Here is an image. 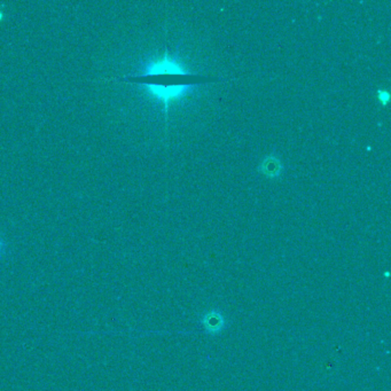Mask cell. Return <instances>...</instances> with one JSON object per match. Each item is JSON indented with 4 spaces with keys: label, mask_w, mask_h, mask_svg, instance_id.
Masks as SVG:
<instances>
[{
    "label": "cell",
    "mask_w": 391,
    "mask_h": 391,
    "mask_svg": "<svg viewBox=\"0 0 391 391\" xmlns=\"http://www.w3.org/2000/svg\"><path fill=\"white\" fill-rule=\"evenodd\" d=\"M138 85L145 87L146 92L155 100L160 101L164 106V111L167 113L173 101L180 100L192 92L196 84H156V83H139Z\"/></svg>",
    "instance_id": "cell-1"
},
{
    "label": "cell",
    "mask_w": 391,
    "mask_h": 391,
    "mask_svg": "<svg viewBox=\"0 0 391 391\" xmlns=\"http://www.w3.org/2000/svg\"><path fill=\"white\" fill-rule=\"evenodd\" d=\"M179 59L165 52L163 55L148 61L143 66L139 77H158L166 75H188Z\"/></svg>",
    "instance_id": "cell-2"
},
{
    "label": "cell",
    "mask_w": 391,
    "mask_h": 391,
    "mask_svg": "<svg viewBox=\"0 0 391 391\" xmlns=\"http://www.w3.org/2000/svg\"><path fill=\"white\" fill-rule=\"evenodd\" d=\"M281 169H282V165L274 156L266 157L260 165L262 172H263L265 176L271 177V178L278 177L280 175Z\"/></svg>",
    "instance_id": "cell-3"
},
{
    "label": "cell",
    "mask_w": 391,
    "mask_h": 391,
    "mask_svg": "<svg viewBox=\"0 0 391 391\" xmlns=\"http://www.w3.org/2000/svg\"><path fill=\"white\" fill-rule=\"evenodd\" d=\"M203 325L207 330H209L210 333H218L222 328V325H224V319H222V316L218 312L212 311V312L204 316Z\"/></svg>",
    "instance_id": "cell-4"
},
{
    "label": "cell",
    "mask_w": 391,
    "mask_h": 391,
    "mask_svg": "<svg viewBox=\"0 0 391 391\" xmlns=\"http://www.w3.org/2000/svg\"><path fill=\"white\" fill-rule=\"evenodd\" d=\"M389 92L387 91H379V100L383 103H388L389 101Z\"/></svg>",
    "instance_id": "cell-5"
},
{
    "label": "cell",
    "mask_w": 391,
    "mask_h": 391,
    "mask_svg": "<svg viewBox=\"0 0 391 391\" xmlns=\"http://www.w3.org/2000/svg\"><path fill=\"white\" fill-rule=\"evenodd\" d=\"M0 20H3V13L0 12Z\"/></svg>",
    "instance_id": "cell-6"
},
{
    "label": "cell",
    "mask_w": 391,
    "mask_h": 391,
    "mask_svg": "<svg viewBox=\"0 0 391 391\" xmlns=\"http://www.w3.org/2000/svg\"><path fill=\"white\" fill-rule=\"evenodd\" d=\"M0 248H2V242H0Z\"/></svg>",
    "instance_id": "cell-7"
}]
</instances>
